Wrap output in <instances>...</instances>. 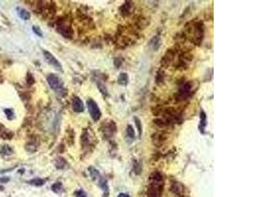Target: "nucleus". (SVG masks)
Listing matches in <instances>:
<instances>
[{
	"instance_id": "1",
	"label": "nucleus",
	"mask_w": 263,
	"mask_h": 197,
	"mask_svg": "<svg viewBox=\"0 0 263 197\" xmlns=\"http://www.w3.org/2000/svg\"><path fill=\"white\" fill-rule=\"evenodd\" d=\"M150 186L148 189V197H161L164 180L163 175L159 171H154L150 175Z\"/></svg>"
},
{
	"instance_id": "2",
	"label": "nucleus",
	"mask_w": 263,
	"mask_h": 197,
	"mask_svg": "<svg viewBox=\"0 0 263 197\" xmlns=\"http://www.w3.org/2000/svg\"><path fill=\"white\" fill-rule=\"evenodd\" d=\"M87 107H88V109H89L90 115L93 118V120L94 121L100 120V118H101V116H102V113L98 106V103L94 101L93 98H88V101H87Z\"/></svg>"
},
{
	"instance_id": "3",
	"label": "nucleus",
	"mask_w": 263,
	"mask_h": 197,
	"mask_svg": "<svg viewBox=\"0 0 263 197\" xmlns=\"http://www.w3.org/2000/svg\"><path fill=\"white\" fill-rule=\"evenodd\" d=\"M47 83L49 85V87H51L53 91L55 92H61L63 91V81L57 76V75H54V74H48L47 77Z\"/></svg>"
},
{
	"instance_id": "4",
	"label": "nucleus",
	"mask_w": 263,
	"mask_h": 197,
	"mask_svg": "<svg viewBox=\"0 0 263 197\" xmlns=\"http://www.w3.org/2000/svg\"><path fill=\"white\" fill-rule=\"evenodd\" d=\"M101 129H102V133L104 135V137L110 138L114 136L116 132V124H115V122L112 120H105L102 124Z\"/></svg>"
},
{
	"instance_id": "5",
	"label": "nucleus",
	"mask_w": 263,
	"mask_h": 197,
	"mask_svg": "<svg viewBox=\"0 0 263 197\" xmlns=\"http://www.w3.org/2000/svg\"><path fill=\"white\" fill-rule=\"evenodd\" d=\"M42 52H43V56H45L46 62L48 64H51V66H53L56 70L62 71V65L60 64V62L57 59H56V57L54 56L52 53H51L47 50H42Z\"/></svg>"
},
{
	"instance_id": "6",
	"label": "nucleus",
	"mask_w": 263,
	"mask_h": 197,
	"mask_svg": "<svg viewBox=\"0 0 263 197\" xmlns=\"http://www.w3.org/2000/svg\"><path fill=\"white\" fill-rule=\"evenodd\" d=\"M72 108L75 113H83L84 112V103L79 97H73L72 98Z\"/></svg>"
},
{
	"instance_id": "7",
	"label": "nucleus",
	"mask_w": 263,
	"mask_h": 197,
	"mask_svg": "<svg viewBox=\"0 0 263 197\" xmlns=\"http://www.w3.org/2000/svg\"><path fill=\"white\" fill-rule=\"evenodd\" d=\"M57 32L60 33L65 38H71L73 32H72V29L70 28L69 25H66V24H60L57 26Z\"/></svg>"
},
{
	"instance_id": "8",
	"label": "nucleus",
	"mask_w": 263,
	"mask_h": 197,
	"mask_svg": "<svg viewBox=\"0 0 263 197\" xmlns=\"http://www.w3.org/2000/svg\"><path fill=\"white\" fill-rule=\"evenodd\" d=\"M81 143H82L83 147H90L92 145V138H91V132H89L85 129L82 136H81Z\"/></svg>"
},
{
	"instance_id": "9",
	"label": "nucleus",
	"mask_w": 263,
	"mask_h": 197,
	"mask_svg": "<svg viewBox=\"0 0 263 197\" xmlns=\"http://www.w3.org/2000/svg\"><path fill=\"white\" fill-rule=\"evenodd\" d=\"M166 139H167V136L164 133H156V134L152 135V141L157 147L161 146Z\"/></svg>"
},
{
	"instance_id": "10",
	"label": "nucleus",
	"mask_w": 263,
	"mask_h": 197,
	"mask_svg": "<svg viewBox=\"0 0 263 197\" xmlns=\"http://www.w3.org/2000/svg\"><path fill=\"white\" fill-rule=\"evenodd\" d=\"M149 46L153 49V50H155V51L158 50L159 47L161 46V38L159 36H153V38L151 39V41H150V42H149Z\"/></svg>"
},
{
	"instance_id": "11",
	"label": "nucleus",
	"mask_w": 263,
	"mask_h": 197,
	"mask_svg": "<svg viewBox=\"0 0 263 197\" xmlns=\"http://www.w3.org/2000/svg\"><path fill=\"white\" fill-rule=\"evenodd\" d=\"M173 58H174V52L172 50V49H170V50H167V52H166V54H165V56L163 57L162 64L168 65V64H170L172 61L173 60Z\"/></svg>"
},
{
	"instance_id": "12",
	"label": "nucleus",
	"mask_w": 263,
	"mask_h": 197,
	"mask_svg": "<svg viewBox=\"0 0 263 197\" xmlns=\"http://www.w3.org/2000/svg\"><path fill=\"white\" fill-rule=\"evenodd\" d=\"M207 125V118H206V114L203 110H201L200 113V124H199V130L202 133L204 132V129Z\"/></svg>"
},
{
	"instance_id": "13",
	"label": "nucleus",
	"mask_w": 263,
	"mask_h": 197,
	"mask_svg": "<svg viewBox=\"0 0 263 197\" xmlns=\"http://www.w3.org/2000/svg\"><path fill=\"white\" fill-rule=\"evenodd\" d=\"M128 75L126 73H120L119 74V76H118V79H117V82L119 85H122V86H126L128 84Z\"/></svg>"
},
{
	"instance_id": "14",
	"label": "nucleus",
	"mask_w": 263,
	"mask_h": 197,
	"mask_svg": "<svg viewBox=\"0 0 263 197\" xmlns=\"http://www.w3.org/2000/svg\"><path fill=\"white\" fill-rule=\"evenodd\" d=\"M88 171H89L90 172V175L91 176L93 177V180H100L102 178L101 175H100V172L98 170H96L94 167H90L89 169H88Z\"/></svg>"
},
{
	"instance_id": "15",
	"label": "nucleus",
	"mask_w": 263,
	"mask_h": 197,
	"mask_svg": "<svg viewBox=\"0 0 263 197\" xmlns=\"http://www.w3.org/2000/svg\"><path fill=\"white\" fill-rule=\"evenodd\" d=\"M18 13H19V16H20L23 20H29L30 18H31V14L29 13V12L27 10H25V9H22V8H18Z\"/></svg>"
},
{
	"instance_id": "16",
	"label": "nucleus",
	"mask_w": 263,
	"mask_h": 197,
	"mask_svg": "<svg viewBox=\"0 0 263 197\" xmlns=\"http://www.w3.org/2000/svg\"><path fill=\"white\" fill-rule=\"evenodd\" d=\"M130 7H131V5H130V2H125L121 7L119 8L120 10V13L122 15H127L129 13V11H130Z\"/></svg>"
},
{
	"instance_id": "17",
	"label": "nucleus",
	"mask_w": 263,
	"mask_h": 197,
	"mask_svg": "<svg viewBox=\"0 0 263 197\" xmlns=\"http://www.w3.org/2000/svg\"><path fill=\"white\" fill-rule=\"evenodd\" d=\"M126 137L130 140H133L135 138V131L131 125H127L126 127Z\"/></svg>"
},
{
	"instance_id": "18",
	"label": "nucleus",
	"mask_w": 263,
	"mask_h": 197,
	"mask_svg": "<svg viewBox=\"0 0 263 197\" xmlns=\"http://www.w3.org/2000/svg\"><path fill=\"white\" fill-rule=\"evenodd\" d=\"M30 184H32V185H35V186H41L45 184V180H41V178L40 177H37V178H34V180H29L28 181Z\"/></svg>"
},
{
	"instance_id": "19",
	"label": "nucleus",
	"mask_w": 263,
	"mask_h": 197,
	"mask_svg": "<svg viewBox=\"0 0 263 197\" xmlns=\"http://www.w3.org/2000/svg\"><path fill=\"white\" fill-rule=\"evenodd\" d=\"M65 165H66V161L63 159V158H61L59 157L58 159H56V161H55V167L57 168V169H63L65 167Z\"/></svg>"
},
{
	"instance_id": "20",
	"label": "nucleus",
	"mask_w": 263,
	"mask_h": 197,
	"mask_svg": "<svg viewBox=\"0 0 263 197\" xmlns=\"http://www.w3.org/2000/svg\"><path fill=\"white\" fill-rule=\"evenodd\" d=\"M1 153H2V155H5V156L11 155V154H12V149L8 145H3L2 148H1Z\"/></svg>"
},
{
	"instance_id": "21",
	"label": "nucleus",
	"mask_w": 263,
	"mask_h": 197,
	"mask_svg": "<svg viewBox=\"0 0 263 197\" xmlns=\"http://www.w3.org/2000/svg\"><path fill=\"white\" fill-rule=\"evenodd\" d=\"M97 85H98V87H99L100 91H101V93H102L104 96H108V95H109V94H108V89H106V87H105V86L102 82H98Z\"/></svg>"
},
{
	"instance_id": "22",
	"label": "nucleus",
	"mask_w": 263,
	"mask_h": 197,
	"mask_svg": "<svg viewBox=\"0 0 263 197\" xmlns=\"http://www.w3.org/2000/svg\"><path fill=\"white\" fill-rule=\"evenodd\" d=\"M134 120H135V124H136V127H137V130H138V133L139 135L141 136V134H142V124H141V121L138 118H134Z\"/></svg>"
},
{
	"instance_id": "23",
	"label": "nucleus",
	"mask_w": 263,
	"mask_h": 197,
	"mask_svg": "<svg viewBox=\"0 0 263 197\" xmlns=\"http://www.w3.org/2000/svg\"><path fill=\"white\" fill-rule=\"evenodd\" d=\"M61 188H62V184H61V182H55L53 185L51 186V189L53 190L54 192H59L60 190H61Z\"/></svg>"
},
{
	"instance_id": "24",
	"label": "nucleus",
	"mask_w": 263,
	"mask_h": 197,
	"mask_svg": "<svg viewBox=\"0 0 263 197\" xmlns=\"http://www.w3.org/2000/svg\"><path fill=\"white\" fill-rule=\"evenodd\" d=\"M33 31H34V33L37 34L39 36H42V32L41 31V29L39 27H37V26H34L33 27Z\"/></svg>"
},
{
	"instance_id": "25",
	"label": "nucleus",
	"mask_w": 263,
	"mask_h": 197,
	"mask_svg": "<svg viewBox=\"0 0 263 197\" xmlns=\"http://www.w3.org/2000/svg\"><path fill=\"white\" fill-rule=\"evenodd\" d=\"M75 196L76 197H88L83 190H77V191L75 192Z\"/></svg>"
},
{
	"instance_id": "26",
	"label": "nucleus",
	"mask_w": 263,
	"mask_h": 197,
	"mask_svg": "<svg viewBox=\"0 0 263 197\" xmlns=\"http://www.w3.org/2000/svg\"><path fill=\"white\" fill-rule=\"evenodd\" d=\"M5 113H7V116H8L9 118H12V116H11V115H12V112H11L10 109H6V110H5Z\"/></svg>"
},
{
	"instance_id": "27",
	"label": "nucleus",
	"mask_w": 263,
	"mask_h": 197,
	"mask_svg": "<svg viewBox=\"0 0 263 197\" xmlns=\"http://www.w3.org/2000/svg\"><path fill=\"white\" fill-rule=\"evenodd\" d=\"M117 197H130L127 193H119L117 195Z\"/></svg>"
}]
</instances>
